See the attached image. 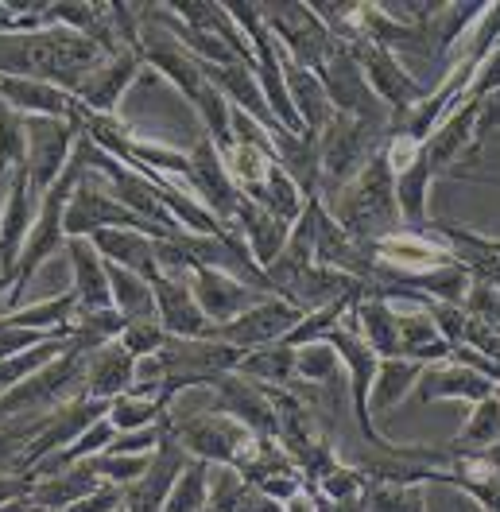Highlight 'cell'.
Instances as JSON below:
<instances>
[{"mask_svg":"<svg viewBox=\"0 0 500 512\" xmlns=\"http://www.w3.org/2000/svg\"><path fill=\"white\" fill-rule=\"evenodd\" d=\"M187 160H190L187 183L198 191V202H202L221 225H229L233 214H237V206H241V191H237L229 167H225L221 152L214 148V140H210L206 132L198 136V144L187 152Z\"/></svg>","mask_w":500,"mask_h":512,"instance_id":"9c48e42d","label":"cell"},{"mask_svg":"<svg viewBox=\"0 0 500 512\" xmlns=\"http://www.w3.org/2000/svg\"><path fill=\"white\" fill-rule=\"evenodd\" d=\"M435 481L462 485L466 493H473L485 505V512H500V470L485 454H454V470L450 474L438 470Z\"/></svg>","mask_w":500,"mask_h":512,"instance_id":"cb8c5ba5","label":"cell"},{"mask_svg":"<svg viewBox=\"0 0 500 512\" xmlns=\"http://www.w3.org/2000/svg\"><path fill=\"white\" fill-rule=\"evenodd\" d=\"M326 210L353 241H365V245L404 229L400 206H396V175L384 160V148L361 167V175L349 187H342L326 202Z\"/></svg>","mask_w":500,"mask_h":512,"instance_id":"6da1fadb","label":"cell"},{"mask_svg":"<svg viewBox=\"0 0 500 512\" xmlns=\"http://www.w3.org/2000/svg\"><path fill=\"white\" fill-rule=\"evenodd\" d=\"M28 128V179H32V198L39 202L63 179L66 163L74 156V144L82 140V128L74 121H59V117H24Z\"/></svg>","mask_w":500,"mask_h":512,"instance_id":"5b68a950","label":"cell"},{"mask_svg":"<svg viewBox=\"0 0 500 512\" xmlns=\"http://www.w3.org/2000/svg\"><path fill=\"white\" fill-rule=\"evenodd\" d=\"M163 412H167V404H163V400L125 392V396H117V400L109 404V416L105 419H109L117 431H140V427H152Z\"/></svg>","mask_w":500,"mask_h":512,"instance_id":"d6a6232c","label":"cell"},{"mask_svg":"<svg viewBox=\"0 0 500 512\" xmlns=\"http://www.w3.org/2000/svg\"><path fill=\"white\" fill-rule=\"evenodd\" d=\"M152 291H156V319L171 338H214V322L206 319L202 307L194 303L190 284L156 276Z\"/></svg>","mask_w":500,"mask_h":512,"instance_id":"5bb4252c","label":"cell"},{"mask_svg":"<svg viewBox=\"0 0 500 512\" xmlns=\"http://www.w3.org/2000/svg\"><path fill=\"white\" fill-rule=\"evenodd\" d=\"M117 512H125V505H121V509H117Z\"/></svg>","mask_w":500,"mask_h":512,"instance_id":"7bdbcfd3","label":"cell"},{"mask_svg":"<svg viewBox=\"0 0 500 512\" xmlns=\"http://www.w3.org/2000/svg\"><path fill=\"white\" fill-rule=\"evenodd\" d=\"M90 245L101 253V260H109V264H117V268H128V272L144 276L148 284L159 276L156 241L144 237V233H132V229H97V233H90Z\"/></svg>","mask_w":500,"mask_h":512,"instance_id":"ffe728a7","label":"cell"},{"mask_svg":"<svg viewBox=\"0 0 500 512\" xmlns=\"http://www.w3.org/2000/svg\"><path fill=\"white\" fill-rule=\"evenodd\" d=\"M97 229H132V233H144L152 241H163V237H179V233H167L159 225L144 222L140 214H132L125 202L109 198L105 191H97L90 183V175L74 187L70 194V206H66V218H63V233L66 237H90Z\"/></svg>","mask_w":500,"mask_h":512,"instance_id":"3957f363","label":"cell"},{"mask_svg":"<svg viewBox=\"0 0 500 512\" xmlns=\"http://www.w3.org/2000/svg\"><path fill=\"white\" fill-rule=\"evenodd\" d=\"M24 160H28L24 113H16L8 101H0V179L12 175V167H24Z\"/></svg>","mask_w":500,"mask_h":512,"instance_id":"4dcf8cb0","label":"cell"},{"mask_svg":"<svg viewBox=\"0 0 500 512\" xmlns=\"http://www.w3.org/2000/svg\"><path fill=\"white\" fill-rule=\"evenodd\" d=\"M481 249H485V253H493V256H500V241H485V237H481Z\"/></svg>","mask_w":500,"mask_h":512,"instance_id":"60d3db41","label":"cell"},{"mask_svg":"<svg viewBox=\"0 0 500 512\" xmlns=\"http://www.w3.org/2000/svg\"><path fill=\"white\" fill-rule=\"evenodd\" d=\"M353 326H357V334L365 338V346L380 357V361H388V357H400V322H396V311L384 303V299H376V295H365L353 311Z\"/></svg>","mask_w":500,"mask_h":512,"instance_id":"603a6c76","label":"cell"},{"mask_svg":"<svg viewBox=\"0 0 500 512\" xmlns=\"http://www.w3.org/2000/svg\"><path fill=\"white\" fill-rule=\"evenodd\" d=\"M349 55L357 59V66H361V74H365V82H369L376 101L384 109H392V121H404L407 113L427 97V86L415 82L388 47H376L369 39H361V43L349 47Z\"/></svg>","mask_w":500,"mask_h":512,"instance_id":"8992f818","label":"cell"},{"mask_svg":"<svg viewBox=\"0 0 500 512\" xmlns=\"http://www.w3.org/2000/svg\"><path fill=\"white\" fill-rule=\"evenodd\" d=\"M8 288H12V276H0V303H4V295H8Z\"/></svg>","mask_w":500,"mask_h":512,"instance_id":"b9f144b4","label":"cell"},{"mask_svg":"<svg viewBox=\"0 0 500 512\" xmlns=\"http://www.w3.org/2000/svg\"><path fill=\"white\" fill-rule=\"evenodd\" d=\"M121 505H125V489L101 485L97 493H90V497H82V501H74V505H66L59 512H117Z\"/></svg>","mask_w":500,"mask_h":512,"instance_id":"74e56055","label":"cell"},{"mask_svg":"<svg viewBox=\"0 0 500 512\" xmlns=\"http://www.w3.org/2000/svg\"><path fill=\"white\" fill-rule=\"evenodd\" d=\"M66 256L74 268V295L82 307L90 311H109L113 307V291H109V268L90 245V237H66Z\"/></svg>","mask_w":500,"mask_h":512,"instance_id":"ac0fdd59","label":"cell"},{"mask_svg":"<svg viewBox=\"0 0 500 512\" xmlns=\"http://www.w3.org/2000/svg\"><path fill=\"white\" fill-rule=\"evenodd\" d=\"M35 481L28 474H16V478H0V505L4 501H16V497H28Z\"/></svg>","mask_w":500,"mask_h":512,"instance_id":"f35d334b","label":"cell"},{"mask_svg":"<svg viewBox=\"0 0 500 512\" xmlns=\"http://www.w3.org/2000/svg\"><path fill=\"white\" fill-rule=\"evenodd\" d=\"M415 392H419L423 404H435V400H469V404H481L497 388H493L489 377L473 373L466 365H438V369L427 365L419 384H415Z\"/></svg>","mask_w":500,"mask_h":512,"instance_id":"d6986e66","label":"cell"},{"mask_svg":"<svg viewBox=\"0 0 500 512\" xmlns=\"http://www.w3.org/2000/svg\"><path fill=\"white\" fill-rule=\"evenodd\" d=\"M190 295H194V303L202 307V315L214 326L241 319L249 307L268 299V291H256L249 284H241V280H233V276H225V272H214V268H194Z\"/></svg>","mask_w":500,"mask_h":512,"instance_id":"8fae6325","label":"cell"},{"mask_svg":"<svg viewBox=\"0 0 500 512\" xmlns=\"http://www.w3.org/2000/svg\"><path fill=\"white\" fill-rule=\"evenodd\" d=\"M206 497H210V466L202 458H190L187 470L171 485V493H167L159 512H202Z\"/></svg>","mask_w":500,"mask_h":512,"instance_id":"f1b7e54d","label":"cell"},{"mask_svg":"<svg viewBox=\"0 0 500 512\" xmlns=\"http://www.w3.org/2000/svg\"><path fill=\"white\" fill-rule=\"evenodd\" d=\"M132 384H136V357L121 342H105V346L90 350V357H86V396L113 404L117 396L132 392Z\"/></svg>","mask_w":500,"mask_h":512,"instance_id":"2e32d148","label":"cell"},{"mask_svg":"<svg viewBox=\"0 0 500 512\" xmlns=\"http://www.w3.org/2000/svg\"><path fill=\"white\" fill-rule=\"evenodd\" d=\"M105 268H109L113 311H117V315H121L125 322H132V319H156V291H152V284H148L144 276L128 272V268H117V264H109V260H105Z\"/></svg>","mask_w":500,"mask_h":512,"instance_id":"484cf974","label":"cell"},{"mask_svg":"<svg viewBox=\"0 0 500 512\" xmlns=\"http://www.w3.org/2000/svg\"><path fill=\"white\" fill-rule=\"evenodd\" d=\"M225 229H237L241 233V241L249 245L256 268H268L283 253V245H287V225L276 214H268L260 202L245 198V194H241V206H237L233 222L225 225Z\"/></svg>","mask_w":500,"mask_h":512,"instance_id":"e0dca14e","label":"cell"},{"mask_svg":"<svg viewBox=\"0 0 500 512\" xmlns=\"http://www.w3.org/2000/svg\"><path fill=\"white\" fill-rule=\"evenodd\" d=\"M167 338H171V334L159 326V319H132V322H125V330H121L117 342L140 361V357H156V353L167 346Z\"/></svg>","mask_w":500,"mask_h":512,"instance_id":"d590c367","label":"cell"},{"mask_svg":"<svg viewBox=\"0 0 500 512\" xmlns=\"http://www.w3.org/2000/svg\"><path fill=\"white\" fill-rule=\"evenodd\" d=\"M473 121H477V101L466 97V105H454V113L427 136L423 152H427L431 171H446L450 163L466 152V144L473 148Z\"/></svg>","mask_w":500,"mask_h":512,"instance_id":"7402d4cb","label":"cell"},{"mask_svg":"<svg viewBox=\"0 0 500 512\" xmlns=\"http://www.w3.org/2000/svg\"><path fill=\"white\" fill-rule=\"evenodd\" d=\"M303 315H307L303 307L287 303L280 295H268L256 307H249L241 319L214 326V338L225 342V346H237L241 353H249V350H260V346H272V342H283L303 322Z\"/></svg>","mask_w":500,"mask_h":512,"instance_id":"52a82bcc","label":"cell"},{"mask_svg":"<svg viewBox=\"0 0 500 512\" xmlns=\"http://www.w3.org/2000/svg\"><path fill=\"white\" fill-rule=\"evenodd\" d=\"M66 350H70V338H51V342H43V346H32V350L0 361V392H8V388H16L20 381H28L32 373H39L43 365H51V361Z\"/></svg>","mask_w":500,"mask_h":512,"instance_id":"f546056e","label":"cell"},{"mask_svg":"<svg viewBox=\"0 0 500 512\" xmlns=\"http://www.w3.org/2000/svg\"><path fill=\"white\" fill-rule=\"evenodd\" d=\"M78 311V295L66 291V295H51V299H39L32 307H16V311H0V319L8 326H28V330H43V334H59L66 338V322L74 319Z\"/></svg>","mask_w":500,"mask_h":512,"instance_id":"4316f807","label":"cell"},{"mask_svg":"<svg viewBox=\"0 0 500 512\" xmlns=\"http://www.w3.org/2000/svg\"><path fill=\"white\" fill-rule=\"evenodd\" d=\"M159 443V419L152 427L140 431H117V439L109 443V454H152Z\"/></svg>","mask_w":500,"mask_h":512,"instance_id":"8d00e7d4","label":"cell"},{"mask_svg":"<svg viewBox=\"0 0 500 512\" xmlns=\"http://www.w3.org/2000/svg\"><path fill=\"white\" fill-rule=\"evenodd\" d=\"M295 377L311 384H338V350L330 342H311L295 350Z\"/></svg>","mask_w":500,"mask_h":512,"instance_id":"836d02e7","label":"cell"},{"mask_svg":"<svg viewBox=\"0 0 500 512\" xmlns=\"http://www.w3.org/2000/svg\"><path fill=\"white\" fill-rule=\"evenodd\" d=\"M0 512H32V497H16V501H4Z\"/></svg>","mask_w":500,"mask_h":512,"instance_id":"ab89813d","label":"cell"},{"mask_svg":"<svg viewBox=\"0 0 500 512\" xmlns=\"http://www.w3.org/2000/svg\"><path fill=\"white\" fill-rule=\"evenodd\" d=\"M187 450L179 447V439L163 427V416H159V443H156V458L148 462V470L140 474V481L125 485V512H159L171 485L179 481V474L187 470Z\"/></svg>","mask_w":500,"mask_h":512,"instance_id":"30bf717a","label":"cell"},{"mask_svg":"<svg viewBox=\"0 0 500 512\" xmlns=\"http://www.w3.org/2000/svg\"><path fill=\"white\" fill-rule=\"evenodd\" d=\"M86 175H90V167H86V160L78 156V144H74V156H70V163H66L63 179L43 194L39 206H35V222H32V233H28V245H24V253H20L16 272H12V288H8V295H4V307H8V311L20 307V299H24V291H28L35 272H39L51 256H59L66 249V233H63L66 206H70L74 187H78Z\"/></svg>","mask_w":500,"mask_h":512,"instance_id":"7a4b0ae2","label":"cell"},{"mask_svg":"<svg viewBox=\"0 0 500 512\" xmlns=\"http://www.w3.org/2000/svg\"><path fill=\"white\" fill-rule=\"evenodd\" d=\"M148 462H152V454H94V470L97 478L105 481V485H117V489H125L132 481H140V474L148 470Z\"/></svg>","mask_w":500,"mask_h":512,"instance_id":"e575fe53","label":"cell"},{"mask_svg":"<svg viewBox=\"0 0 500 512\" xmlns=\"http://www.w3.org/2000/svg\"><path fill=\"white\" fill-rule=\"evenodd\" d=\"M237 373H245L256 384H268V388H291V381H295V350L283 346V342L249 350L241 357Z\"/></svg>","mask_w":500,"mask_h":512,"instance_id":"83f0119b","label":"cell"},{"mask_svg":"<svg viewBox=\"0 0 500 512\" xmlns=\"http://www.w3.org/2000/svg\"><path fill=\"white\" fill-rule=\"evenodd\" d=\"M210 388L218 392V400H214L218 416L237 419L241 427H249L252 435H260V439H280V419H276V408H272L264 384L249 381L245 373L233 369V373H221Z\"/></svg>","mask_w":500,"mask_h":512,"instance_id":"ba28073f","label":"cell"},{"mask_svg":"<svg viewBox=\"0 0 500 512\" xmlns=\"http://www.w3.org/2000/svg\"><path fill=\"white\" fill-rule=\"evenodd\" d=\"M423 369H427V365L407 361V357H388V361H380V365H376V377H373V392H369V396H373L369 408H376V412H392L407 392L419 384Z\"/></svg>","mask_w":500,"mask_h":512,"instance_id":"d4e9b609","label":"cell"},{"mask_svg":"<svg viewBox=\"0 0 500 512\" xmlns=\"http://www.w3.org/2000/svg\"><path fill=\"white\" fill-rule=\"evenodd\" d=\"M105 481L97 478L94 470V458H82V462H74V466H66L63 474H51V478L35 481L32 485V505L35 509H51L59 512L66 505H74V501H82V497H90L97 493Z\"/></svg>","mask_w":500,"mask_h":512,"instance_id":"44dd1931","label":"cell"},{"mask_svg":"<svg viewBox=\"0 0 500 512\" xmlns=\"http://www.w3.org/2000/svg\"><path fill=\"white\" fill-rule=\"evenodd\" d=\"M493 396H497V400H500V392H493Z\"/></svg>","mask_w":500,"mask_h":512,"instance_id":"ee69618b","label":"cell"},{"mask_svg":"<svg viewBox=\"0 0 500 512\" xmlns=\"http://www.w3.org/2000/svg\"><path fill=\"white\" fill-rule=\"evenodd\" d=\"M500 443V400L497 396H489V400H481V404H473V416L469 423L462 427V435H458V447H469V450H489Z\"/></svg>","mask_w":500,"mask_h":512,"instance_id":"1f68e13d","label":"cell"},{"mask_svg":"<svg viewBox=\"0 0 500 512\" xmlns=\"http://www.w3.org/2000/svg\"><path fill=\"white\" fill-rule=\"evenodd\" d=\"M322 342H330L338 357L345 361V369H349V392H353V412H357V427H361V435L373 443L376 450H388L396 447V443H388L380 431L373 427V408H369V392H373V377H376V365H380V357H376L369 346H365V338L357 334V326H353V315H345L334 330H326L322 334Z\"/></svg>","mask_w":500,"mask_h":512,"instance_id":"277c9868","label":"cell"},{"mask_svg":"<svg viewBox=\"0 0 500 512\" xmlns=\"http://www.w3.org/2000/svg\"><path fill=\"white\" fill-rule=\"evenodd\" d=\"M140 55H144V66H152L167 82H175V90L194 105V97L206 86V78H202V70H198V59H190L187 47H183L175 35L140 28Z\"/></svg>","mask_w":500,"mask_h":512,"instance_id":"4fadbf2b","label":"cell"},{"mask_svg":"<svg viewBox=\"0 0 500 512\" xmlns=\"http://www.w3.org/2000/svg\"><path fill=\"white\" fill-rule=\"evenodd\" d=\"M35 202L32 198V179H28V167H12L8 175V202H4V214H0V276H12L20 253L28 245V233L35 222Z\"/></svg>","mask_w":500,"mask_h":512,"instance_id":"7c38bea8","label":"cell"},{"mask_svg":"<svg viewBox=\"0 0 500 512\" xmlns=\"http://www.w3.org/2000/svg\"><path fill=\"white\" fill-rule=\"evenodd\" d=\"M140 70H144V55H140V51H121V55H113V59H105V63L97 66L94 74L74 90V97H78L90 113L113 117V109H117V101L125 94V86Z\"/></svg>","mask_w":500,"mask_h":512,"instance_id":"9a60e30c","label":"cell"}]
</instances>
